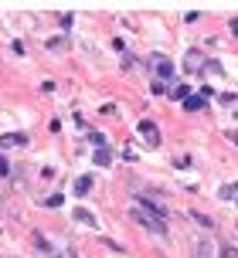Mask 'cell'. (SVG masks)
<instances>
[{
	"label": "cell",
	"mask_w": 238,
	"mask_h": 258,
	"mask_svg": "<svg viewBox=\"0 0 238 258\" xmlns=\"http://www.w3.org/2000/svg\"><path fill=\"white\" fill-rule=\"evenodd\" d=\"M130 218L136 221V224H143L146 231H153V234H167V221L160 218V214H153V211H146V207H140V204H133Z\"/></svg>",
	"instance_id": "cell-1"
},
{
	"label": "cell",
	"mask_w": 238,
	"mask_h": 258,
	"mask_svg": "<svg viewBox=\"0 0 238 258\" xmlns=\"http://www.w3.org/2000/svg\"><path fill=\"white\" fill-rule=\"evenodd\" d=\"M89 143H92L95 150H102V146H106V136H102V133H89Z\"/></svg>",
	"instance_id": "cell-14"
},
{
	"label": "cell",
	"mask_w": 238,
	"mask_h": 258,
	"mask_svg": "<svg viewBox=\"0 0 238 258\" xmlns=\"http://www.w3.org/2000/svg\"><path fill=\"white\" fill-rule=\"evenodd\" d=\"M89 190H92V177H79V180H75V194H79V197H85Z\"/></svg>",
	"instance_id": "cell-10"
},
{
	"label": "cell",
	"mask_w": 238,
	"mask_h": 258,
	"mask_svg": "<svg viewBox=\"0 0 238 258\" xmlns=\"http://www.w3.org/2000/svg\"><path fill=\"white\" fill-rule=\"evenodd\" d=\"M72 218L79 221V224H89V228H99V221H95V214H92V211H85V207H79V211H75Z\"/></svg>",
	"instance_id": "cell-6"
},
{
	"label": "cell",
	"mask_w": 238,
	"mask_h": 258,
	"mask_svg": "<svg viewBox=\"0 0 238 258\" xmlns=\"http://www.w3.org/2000/svg\"><path fill=\"white\" fill-rule=\"evenodd\" d=\"M0 146L11 150V146H27V133H4L0 136Z\"/></svg>",
	"instance_id": "cell-4"
},
{
	"label": "cell",
	"mask_w": 238,
	"mask_h": 258,
	"mask_svg": "<svg viewBox=\"0 0 238 258\" xmlns=\"http://www.w3.org/2000/svg\"><path fill=\"white\" fill-rule=\"evenodd\" d=\"M48 48H51V51H58V48H68V41L65 38H51V41H48Z\"/></svg>",
	"instance_id": "cell-16"
},
{
	"label": "cell",
	"mask_w": 238,
	"mask_h": 258,
	"mask_svg": "<svg viewBox=\"0 0 238 258\" xmlns=\"http://www.w3.org/2000/svg\"><path fill=\"white\" fill-rule=\"evenodd\" d=\"M170 95H173V99H181V102H184L187 95H191V89H187V85H173V89H170Z\"/></svg>",
	"instance_id": "cell-13"
},
{
	"label": "cell",
	"mask_w": 238,
	"mask_h": 258,
	"mask_svg": "<svg viewBox=\"0 0 238 258\" xmlns=\"http://www.w3.org/2000/svg\"><path fill=\"white\" fill-rule=\"evenodd\" d=\"M92 163H99V167H112V150H109V146H102V150H95Z\"/></svg>",
	"instance_id": "cell-7"
},
{
	"label": "cell",
	"mask_w": 238,
	"mask_h": 258,
	"mask_svg": "<svg viewBox=\"0 0 238 258\" xmlns=\"http://www.w3.org/2000/svg\"><path fill=\"white\" fill-rule=\"evenodd\" d=\"M184 64H187V72H204V68H208V61L201 58V51H191Z\"/></svg>",
	"instance_id": "cell-5"
},
{
	"label": "cell",
	"mask_w": 238,
	"mask_h": 258,
	"mask_svg": "<svg viewBox=\"0 0 238 258\" xmlns=\"http://www.w3.org/2000/svg\"><path fill=\"white\" fill-rule=\"evenodd\" d=\"M204 102H208L204 95H187V99H184V109H187V112H201V109H204Z\"/></svg>",
	"instance_id": "cell-8"
},
{
	"label": "cell",
	"mask_w": 238,
	"mask_h": 258,
	"mask_svg": "<svg viewBox=\"0 0 238 258\" xmlns=\"http://www.w3.org/2000/svg\"><path fill=\"white\" fill-rule=\"evenodd\" d=\"M191 218L198 221L201 228H214V221H211V218H208V214H191Z\"/></svg>",
	"instance_id": "cell-15"
},
{
	"label": "cell",
	"mask_w": 238,
	"mask_h": 258,
	"mask_svg": "<svg viewBox=\"0 0 238 258\" xmlns=\"http://www.w3.org/2000/svg\"><path fill=\"white\" fill-rule=\"evenodd\" d=\"M228 140H231V143H235V146H238V133H228Z\"/></svg>",
	"instance_id": "cell-18"
},
{
	"label": "cell",
	"mask_w": 238,
	"mask_h": 258,
	"mask_svg": "<svg viewBox=\"0 0 238 258\" xmlns=\"http://www.w3.org/2000/svg\"><path fill=\"white\" fill-rule=\"evenodd\" d=\"M221 201H238V183H225L221 187Z\"/></svg>",
	"instance_id": "cell-11"
},
{
	"label": "cell",
	"mask_w": 238,
	"mask_h": 258,
	"mask_svg": "<svg viewBox=\"0 0 238 258\" xmlns=\"http://www.w3.org/2000/svg\"><path fill=\"white\" fill-rule=\"evenodd\" d=\"M218 258H238V248H235V245H225V241H221V248H218Z\"/></svg>",
	"instance_id": "cell-12"
},
{
	"label": "cell",
	"mask_w": 238,
	"mask_h": 258,
	"mask_svg": "<svg viewBox=\"0 0 238 258\" xmlns=\"http://www.w3.org/2000/svg\"><path fill=\"white\" fill-rule=\"evenodd\" d=\"M194 258H211L214 255V248H211V241H204V238H201V241H194Z\"/></svg>",
	"instance_id": "cell-9"
},
{
	"label": "cell",
	"mask_w": 238,
	"mask_h": 258,
	"mask_svg": "<svg viewBox=\"0 0 238 258\" xmlns=\"http://www.w3.org/2000/svg\"><path fill=\"white\" fill-rule=\"evenodd\" d=\"M7 173H11V163H7V160L0 156V177H7Z\"/></svg>",
	"instance_id": "cell-17"
},
{
	"label": "cell",
	"mask_w": 238,
	"mask_h": 258,
	"mask_svg": "<svg viewBox=\"0 0 238 258\" xmlns=\"http://www.w3.org/2000/svg\"><path fill=\"white\" fill-rule=\"evenodd\" d=\"M235 204H238V201H235Z\"/></svg>",
	"instance_id": "cell-19"
},
{
	"label": "cell",
	"mask_w": 238,
	"mask_h": 258,
	"mask_svg": "<svg viewBox=\"0 0 238 258\" xmlns=\"http://www.w3.org/2000/svg\"><path fill=\"white\" fill-rule=\"evenodd\" d=\"M150 68H153L157 82H170V78H173V61H170V58H163V54H153V58H150Z\"/></svg>",
	"instance_id": "cell-2"
},
{
	"label": "cell",
	"mask_w": 238,
	"mask_h": 258,
	"mask_svg": "<svg viewBox=\"0 0 238 258\" xmlns=\"http://www.w3.org/2000/svg\"><path fill=\"white\" fill-rule=\"evenodd\" d=\"M136 133H143V140L150 143V146H157V140H160V129H157V122H150V119H140Z\"/></svg>",
	"instance_id": "cell-3"
}]
</instances>
